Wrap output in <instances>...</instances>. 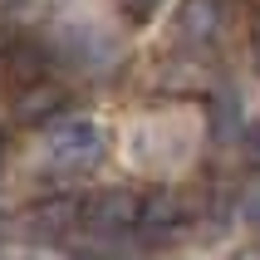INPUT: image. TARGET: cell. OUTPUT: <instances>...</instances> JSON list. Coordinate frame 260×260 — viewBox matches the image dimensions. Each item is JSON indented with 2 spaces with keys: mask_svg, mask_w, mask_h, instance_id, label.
Masks as SVG:
<instances>
[{
  "mask_svg": "<svg viewBox=\"0 0 260 260\" xmlns=\"http://www.w3.org/2000/svg\"><path fill=\"white\" fill-rule=\"evenodd\" d=\"M44 152L59 167H88V162L103 157V128L93 118H64L44 133Z\"/></svg>",
  "mask_w": 260,
  "mask_h": 260,
  "instance_id": "obj_1",
  "label": "cell"
},
{
  "mask_svg": "<svg viewBox=\"0 0 260 260\" xmlns=\"http://www.w3.org/2000/svg\"><path fill=\"white\" fill-rule=\"evenodd\" d=\"M88 211H93L99 226H128V221L138 216V202H133L128 191H108V197H99Z\"/></svg>",
  "mask_w": 260,
  "mask_h": 260,
  "instance_id": "obj_2",
  "label": "cell"
},
{
  "mask_svg": "<svg viewBox=\"0 0 260 260\" xmlns=\"http://www.w3.org/2000/svg\"><path fill=\"white\" fill-rule=\"evenodd\" d=\"M182 35L191 40H206V35H216V0H187V10H182Z\"/></svg>",
  "mask_w": 260,
  "mask_h": 260,
  "instance_id": "obj_3",
  "label": "cell"
},
{
  "mask_svg": "<svg viewBox=\"0 0 260 260\" xmlns=\"http://www.w3.org/2000/svg\"><path fill=\"white\" fill-rule=\"evenodd\" d=\"M241 216H246L250 226H260V182L246 187V197H241Z\"/></svg>",
  "mask_w": 260,
  "mask_h": 260,
  "instance_id": "obj_4",
  "label": "cell"
},
{
  "mask_svg": "<svg viewBox=\"0 0 260 260\" xmlns=\"http://www.w3.org/2000/svg\"><path fill=\"white\" fill-rule=\"evenodd\" d=\"M118 5H123V10H128L133 20H147V15L157 10V0H118Z\"/></svg>",
  "mask_w": 260,
  "mask_h": 260,
  "instance_id": "obj_5",
  "label": "cell"
},
{
  "mask_svg": "<svg viewBox=\"0 0 260 260\" xmlns=\"http://www.w3.org/2000/svg\"><path fill=\"white\" fill-rule=\"evenodd\" d=\"M255 49H260V29H255Z\"/></svg>",
  "mask_w": 260,
  "mask_h": 260,
  "instance_id": "obj_6",
  "label": "cell"
}]
</instances>
